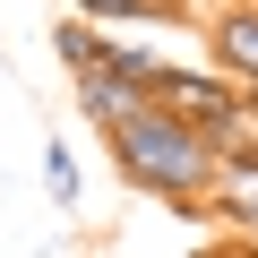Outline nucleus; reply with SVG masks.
Masks as SVG:
<instances>
[{
  "instance_id": "f257e3e1",
  "label": "nucleus",
  "mask_w": 258,
  "mask_h": 258,
  "mask_svg": "<svg viewBox=\"0 0 258 258\" xmlns=\"http://www.w3.org/2000/svg\"><path fill=\"white\" fill-rule=\"evenodd\" d=\"M112 155H120V172L138 181V189H155L172 207H198L207 181H215V138H198L189 120H172L155 103H138V112L112 120Z\"/></svg>"
},
{
  "instance_id": "f03ea898",
  "label": "nucleus",
  "mask_w": 258,
  "mask_h": 258,
  "mask_svg": "<svg viewBox=\"0 0 258 258\" xmlns=\"http://www.w3.org/2000/svg\"><path fill=\"white\" fill-rule=\"evenodd\" d=\"M207 35H215L224 78L258 95V0H232V9H215V26H207Z\"/></svg>"
},
{
  "instance_id": "7ed1b4c3",
  "label": "nucleus",
  "mask_w": 258,
  "mask_h": 258,
  "mask_svg": "<svg viewBox=\"0 0 258 258\" xmlns=\"http://www.w3.org/2000/svg\"><path fill=\"white\" fill-rule=\"evenodd\" d=\"M207 198H215L232 224L258 232V147H215V181H207Z\"/></svg>"
},
{
  "instance_id": "20e7f679",
  "label": "nucleus",
  "mask_w": 258,
  "mask_h": 258,
  "mask_svg": "<svg viewBox=\"0 0 258 258\" xmlns=\"http://www.w3.org/2000/svg\"><path fill=\"white\" fill-rule=\"evenodd\" d=\"M78 103H86V112H95V120L112 129L120 112H138L147 95H138V86H129V78H112V69H86V78H78Z\"/></svg>"
},
{
  "instance_id": "39448f33",
  "label": "nucleus",
  "mask_w": 258,
  "mask_h": 258,
  "mask_svg": "<svg viewBox=\"0 0 258 258\" xmlns=\"http://www.w3.org/2000/svg\"><path fill=\"white\" fill-rule=\"evenodd\" d=\"M52 52L69 60V78H86V69H103V60H112V43L95 35V18H60V26H52Z\"/></svg>"
},
{
  "instance_id": "423d86ee",
  "label": "nucleus",
  "mask_w": 258,
  "mask_h": 258,
  "mask_svg": "<svg viewBox=\"0 0 258 258\" xmlns=\"http://www.w3.org/2000/svg\"><path fill=\"white\" fill-rule=\"evenodd\" d=\"M43 189H52V207H78V155H69V138H43Z\"/></svg>"
},
{
  "instance_id": "0eeeda50",
  "label": "nucleus",
  "mask_w": 258,
  "mask_h": 258,
  "mask_svg": "<svg viewBox=\"0 0 258 258\" xmlns=\"http://www.w3.org/2000/svg\"><path fill=\"white\" fill-rule=\"evenodd\" d=\"M69 18H112V26H129V18H172L164 0H69Z\"/></svg>"
}]
</instances>
